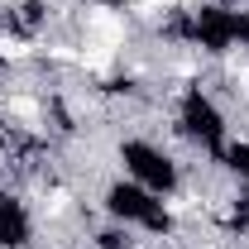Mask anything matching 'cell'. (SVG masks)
Instances as JSON below:
<instances>
[{"mask_svg":"<svg viewBox=\"0 0 249 249\" xmlns=\"http://www.w3.org/2000/svg\"><path fill=\"white\" fill-rule=\"evenodd\" d=\"M24 5H29V0H0V10H10V15H15V10H24Z\"/></svg>","mask_w":249,"mask_h":249,"instance_id":"2","label":"cell"},{"mask_svg":"<svg viewBox=\"0 0 249 249\" xmlns=\"http://www.w3.org/2000/svg\"><path fill=\"white\" fill-rule=\"evenodd\" d=\"M38 62V34L34 29H0V67H15V72H24Z\"/></svg>","mask_w":249,"mask_h":249,"instance_id":"1","label":"cell"},{"mask_svg":"<svg viewBox=\"0 0 249 249\" xmlns=\"http://www.w3.org/2000/svg\"><path fill=\"white\" fill-rule=\"evenodd\" d=\"M5 91H10V87H5V82H0V101H5Z\"/></svg>","mask_w":249,"mask_h":249,"instance_id":"3","label":"cell"}]
</instances>
